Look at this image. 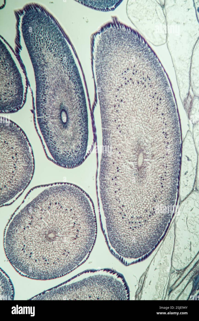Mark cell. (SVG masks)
<instances>
[{
    "label": "cell",
    "instance_id": "5b68a950",
    "mask_svg": "<svg viewBox=\"0 0 199 321\" xmlns=\"http://www.w3.org/2000/svg\"><path fill=\"white\" fill-rule=\"evenodd\" d=\"M27 88L16 67L1 66L0 113H13L21 109L26 101Z\"/></svg>",
    "mask_w": 199,
    "mask_h": 321
},
{
    "label": "cell",
    "instance_id": "8992f818",
    "mask_svg": "<svg viewBox=\"0 0 199 321\" xmlns=\"http://www.w3.org/2000/svg\"><path fill=\"white\" fill-rule=\"evenodd\" d=\"M193 137L189 131L182 146L179 195L181 201L192 191L195 184L197 155Z\"/></svg>",
    "mask_w": 199,
    "mask_h": 321
},
{
    "label": "cell",
    "instance_id": "52a82bcc",
    "mask_svg": "<svg viewBox=\"0 0 199 321\" xmlns=\"http://www.w3.org/2000/svg\"><path fill=\"white\" fill-rule=\"evenodd\" d=\"M0 300H14L15 292L12 283L8 275L0 269Z\"/></svg>",
    "mask_w": 199,
    "mask_h": 321
},
{
    "label": "cell",
    "instance_id": "9c48e42d",
    "mask_svg": "<svg viewBox=\"0 0 199 321\" xmlns=\"http://www.w3.org/2000/svg\"><path fill=\"white\" fill-rule=\"evenodd\" d=\"M190 118L191 119L195 124L197 123V117L198 118V99L197 97L194 99L192 105V108L190 111Z\"/></svg>",
    "mask_w": 199,
    "mask_h": 321
},
{
    "label": "cell",
    "instance_id": "7a4b0ae2",
    "mask_svg": "<svg viewBox=\"0 0 199 321\" xmlns=\"http://www.w3.org/2000/svg\"><path fill=\"white\" fill-rule=\"evenodd\" d=\"M39 129L61 138L71 137L86 124L83 120L84 98L80 80L66 72L52 73L36 80Z\"/></svg>",
    "mask_w": 199,
    "mask_h": 321
},
{
    "label": "cell",
    "instance_id": "ba28073f",
    "mask_svg": "<svg viewBox=\"0 0 199 321\" xmlns=\"http://www.w3.org/2000/svg\"><path fill=\"white\" fill-rule=\"evenodd\" d=\"M122 0L102 1H87V4L91 7L102 11L114 10L122 2Z\"/></svg>",
    "mask_w": 199,
    "mask_h": 321
},
{
    "label": "cell",
    "instance_id": "30bf717a",
    "mask_svg": "<svg viewBox=\"0 0 199 321\" xmlns=\"http://www.w3.org/2000/svg\"><path fill=\"white\" fill-rule=\"evenodd\" d=\"M199 125L197 123L195 124L193 126V139L196 149V150L199 151Z\"/></svg>",
    "mask_w": 199,
    "mask_h": 321
},
{
    "label": "cell",
    "instance_id": "277c9868",
    "mask_svg": "<svg viewBox=\"0 0 199 321\" xmlns=\"http://www.w3.org/2000/svg\"><path fill=\"white\" fill-rule=\"evenodd\" d=\"M86 273L85 278L74 283L76 300H129V288L122 274L110 269L89 270Z\"/></svg>",
    "mask_w": 199,
    "mask_h": 321
},
{
    "label": "cell",
    "instance_id": "3957f363",
    "mask_svg": "<svg viewBox=\"0 0 199 321\" xmlns=\"http://www.w3.org/2000/svg\"><path fill=\"white\" fill-rule=\"evenodd\" d=\"M0 205L22 193L34 174L32 146L23 130L11 120L0 118Z\"/></svg>",
    "mask_w": 199,
    "mask_h": 321
},
{
    "label": "cell",
    "instance_id": "6da1fadb",
    "mask_svg": "<svg viewBox=\"0 0 199 321\" xmlns=\"http://www.w3.org/2000/svg\"><path fill=\"white\" fill-rule=\"evenodd\" d=\"M34 196L8 222L4 248L22 276L46 280L64 276L84 263L97 233L92 201L74 184L35 186Z\"/></svg>",
    "mask_w": 199,
    "mask_h": 321
}]
</instances>
